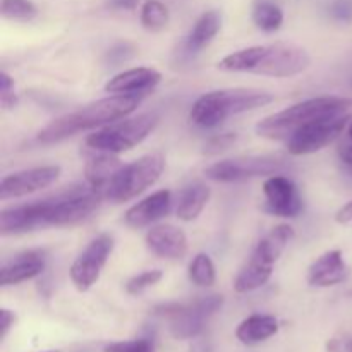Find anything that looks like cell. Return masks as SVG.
<instances>
[{"label": "cell", "mask_w": 352, "mask_h": 352, "mask_svg": "<svg viewBox=\"0 0 352 352\" xmlns=\"http://www.w3.org/2000/svg\"><path fill=\"white\" fill-rule=\"evenodd\" d=\"M143 95H112L107 98L93 102L76 112L58 117L45 129L38 133L36 140L41 144L58 143L69 136L81 133V131L95 129V127L113 124L134 112L140 107Z\"/></svg>", "instance_id": "obj_3"}, {"label": "cell", "mask_w": 352, "mask_h": 352, "mask_svg": "<svg viewBox=\"0 0 352 352\" xmlns=\"http://www.w3.org/2000/svg\"><path fill=\"white\" fill-rule=\"evenodd\" d=\"M162 277H164V274H162L160 270L143 272V274L136 275V277H133L129 282H127L126 291L129 292V294L138 296V294H141L143 291H146L148 287H151V285L157 284V282H160Z\"/></svg>", "instance_id": "obj_28"}, {"label": "cell", "mask_w": 352, "mask_h": 352, "mask_svg": "<svg viewBox=\"0 0 352 352\" xmlns=\"http://www.w3.org/2000/svg\"><path fill=\"white\" fill-rule=\"evenodd\" d=\"M336 220L339 223H342V226H352V201L344 205L342 208L337 212Z\"/></svg>", "instance_id": "obj_35"}, {"label": "cell", "mask_w": 352, "mask_h": 352, "mask_svg": "<svg viewBox=\"0 0 352 352\" xmlns=\"http://www.w3.org/2000/svg\"><path fill=\"white\" fill-rule=\"evenodd\" d=\"M253 21L261 31L274 33V31L280 30L282 23H284V12L275 3L260 2L253 9Z\"/></svg>", "instance_id": "obj_24"}, {"label": "cell", "mask_w": 352, "mask_h": 352, "mask_svg": "<svg viewBox=\"0 0 352 352\" xmlns=\"http://www.w3.org/2000/svg\"><path fill=\"white\" fill-rule=\"evenodd\" d=\"M349 277V267L339 250L323 253L308 270V284L313 287H332Z\"/></svg>", "instance_id": "obj_19"}, {"label": "cell", "mask_w": 352, "mask_h": 352, "mask_svg": "<svg viewBox=\"0 0 352 352\" xmlns=\"http://www.w3.org/2000/svg\"><path fill=\"white\" fill-rule=\"evenodd\" d=\"M189 278H191L192 284L199 285V287H210V285L215 284V265L208 254H196V258L189 265Z\"/></svg>", "instance_id": "obj_25"}, {"label": "cell", "mask_w": 352, "mask_h": 352, "mask_svg": "<svg viewBox=\"0 0 352 352\" xmlns=\"http://www.w3.org/2000/svg\"><path fill=\"white\" fill-rule=\"evenodd\" d=\"M0 12H2V17L9 21L28 23L36 17L38 9L31 0H2Z\"/></svg>", "instance_id": "obj_27"}, {"label": "cell", "mask_w": 352, "mask_h": 352, "mask_svg": "<svg viewBox=\"0 0 352 352\" xmlns=\"http://www.w3.org/2000/svg\"><path fill=\"white\" fill-rule=\"evenodd\" d=\"M236 140H237V136L232 133L219 134V136L212 138V140L205 144V153L206 155L220 153V151H223V150H227V148L232 146V144L236 143Z\"/></svg>", "instance_id": "obj_31"}, {"label": "cell", "mask_w": 352, "mask_h": 352, "mask_svg": "<svg viewBox=\"0 0 352 352\" xmlns=\"http://www.w3.org/2000/svg\"><path fill=\"white\" fill-rule=\"evenodd\" d=\"M162 74L151 67H136L113 76L105 85V91L113 95H146L158 82Z\"/></svg>", "instance_id": "obj_16"}, {"label": "cell", "mask_w": 352, "mask_h": 352, "mask_svg": "<svg viewBox=\"0 0 352 352\" xmlns=\"http://www.w3.org/2000/svg\"><path fill=\"white\" fill-rule=\"evenodd\" d=\"M157 113H141L133 119L120 120L117 124L103 127L96 133L86 138V144L93 150L103 151V153H122L143 143L157 127Z\"/></svg>", "instance_id": "obj_8"}, {"label": "cell", "mask_w": 352, "mask_h": 352, "mask_svg": "<svg viewBox=\"0 0 352 352\" xmlns=\"http://www.w3.org/2000/svg\"><path fill=\"white\" fill-rule=\"evenodd\" d=\"M210 199V188L203 182H191L186 186L179 195L177 203V217L184 222H191V220L198 219L199 213L206 206Z\"/></svg>", "instance_id": "obj_22"}, {"label": "cell", "mask_w": 352, "mask_h": 352, "mask_svg": "<svg viewBox=\"0 0 352 352\" xmlns=\"http://www.w3.org/2000/svg\"><path fill=\"white\" fill-rule=\"evenodd\" d=\"M45 265H47V256L43 251H24L0 268V284L7 287L38 277L45 270Z\"/></svg>", "instance_id": "obj_18"}, {"label": "cell", "mask_w": 352, "mask_h": 352, "mask_svg": "<svg viewBox=\"0 0 352 352\" xmlns=\"http://www.w3.org/2000/svg\"><path fill=\"white\" fill-rule=\"evenodd\" d=\"M120 168H122V162L119 158L113 157L112 153H103L88 162L85 170L86 181L93 188L100 189V191H105L109 182L116 177V174Z\"/></svg>", "instance_id": "obj_23"}, {"label": "cell", "mask_w": 352, "mask_h": 352, "mask_svg": "<svg viewBox=\"0 0 352 352\" xmlns=\"http://www.w3.org/2000/svg\"><path fill=\"white\" fill-rule=\"evenodd\" d=\"M330 14L336 21L351 23L352 21V0H336L330 6Z\"/></svg>", "instance_id": "obj_32"}, {"label": "cell", "mask_w": 352, "mask_h": 352, "mask_svg": "<svg viewBox=\"0 0 352 352\" xmlns=\"http://www.w3.org/2000/svg\"><path fill=\"white\" fill-rule=\"evenodd\" d=\"M287 167V158L280 153L243 155L210 165L205 175L215 182H239L251 177L275 175Z\"/></svg>", "instance_id": "obj_9"}, {"label": "cell", "mask_w": 352, "mask_h": 352, "mask_svg": "<svg viewBox=\"0 0 352 352\" xmlns=\"http://www.w3.org/2000/svg\"><path fill=\"white\" fill-rule=\"evenodd\" d=\"M172 208V192L168 189L153 192L151 196L144 198L138 205L131 206L124 215V220L133 229H143V227L151 226L157 220L164 219L168 215Z\"/></svg>", "instance_id": "obj_15"}, {"label": "cell", "mask_w": 352, "mask_h": 352, "mask_svg": "<svg viewBox=\"0 0 352 352\" xmlns=\"http://www.w3.org/2000/svg\"><path fill=\"white\" fill-rule=\"evenodd\" d=\"M351 119L352 117L349 113H342V116L318 119L301 127L287 140V151L294 157H301V155L316 153V151L323 150L344 133V129L349 126Z\"/></svg>", "instance_id": "obj_11"}, {"label": "cell", "mask_w": 352, "mask_h": 352, "mask_svg": "<svg viewBox=\"0 0 352 352\" xmlns=\"http://www.w3.org/2000/svg\"><path fill=\"white\" fill-rule=\"evenodd\" d=\"M14 322H16V315L12 311H9V309H2L0 311V339H6L10 327L14 325Z\"/></svg>", "instance_id": "obj_34"}, {"label": "cell", "mask_w": 352, "mask_h": 352, "mask_svg": "<svg viewBox=\"0 0 352 352\" xmlns=\"http://www.w3.org/2000/svg\"><path fill=\"white\" fill-rule=\"evenodd\" d=\"M47 352H60V351H47Z\"/></svg>", "instance_id": "obj_40"}, {"label": "cell", "mask_w": 352, "mask_h": 352, "mask_svg": "<svg viewBox=\"0 0 352 352\" xmlns=\"http://www.w3.org/2000/svg\"><path fill=\"white\" fill-rule=\"evenodd\" d=\"M347 138H349V140H352V119H351L349 126H347Z\"/></svg>", "instance_id": "obj_39"}, {"label": "cell", "mask_w": 352, "mask_h": 352, "mask_svg": "<svg viewBox=\"0 0 352 352\" xmlns=\"http://www.w3.org/2000/svg\"><path fill=\"white\" fill-rule=\"evenodd\" d=\"M141 24L148 31H162L168 24V9L158 0H146L141 7Z\"/></svg>", "instance_id": "obj_26"}, {"label": "cell", "mask_w": 352, "mask_h": 352, "mask_svg": "<svg viewBox=\"0 0 352 352\" xmlns=\"http://www.w3.org/2000/svg\"><path fill=\"white\" fill-rule=\"evenodd\" d=\"M327 351L329 352H347L346 342L340 339H332L329 344H327Z\"/></svg>", "instance_id": "obj_38"}, {"label": "cell", "mask_w": 352, "mask_h": 352, "mask_svg": "<svg viewBox=\"0 0 352 352\" xmlns=\"http://www.w3.org/2000/svg\"><path fill=\"white\" fill-rule=\"evenodd\" d=\"M105 352H155L153 340L136 339L126 342H113L105 347Z\"/></svg>", "instance_id": "obj_29"}, {"label": "cell", "mask_w": 352, "mask_h": 352, "mask_svg": "<svg viewBox=\"0 0 352 352\" xmlns=\"http://www.w3.org/2000/svg\"><path fill=\"white\" fill-rule=\"evenodd\" d=\"M146 246L157 256L181 260L188 253V237L175 226H157L148 230Z\"/></svg>", "instance_id": "obj_17"}, {"label": "cell", "mask_w": 352, "mask_h": 352, "mask_svg": "<svg viewBox=\"0 0 352 352\" xmlns=\"http://www.w3.org/2000/svg\"><path fill=\"white\" fill-rule=\"evenodd\" d=\"M274 102V95L253 88H230L210 91L199 96L192 105L189 119L203 129L220 126L232 116L256 110Z\"/></svg>", "instance_id": "obj_5"}, {"label": "cell", "mask_w": 352, "mask_h": 352, "mask_svg": "<svg viewBox=\"0 0 352 352\" xmlns=\"http://www.w3.org/2000/svg\"><path fill=\"white\" fill-rule=\"evenodd\" d=\"M103 191L93 186L76 184L55 192L50 198L2 210L0 229L6 236L23 234L40 227L74 226L100 206Z\"/></svg>", "instance_id": "obj_1"}, {"label": "cell", "mask_w": 352, "mask_h": 352, "mask_svg": "<svg viewBox=\"0 0 352 352\" xmlns=\"http://www.w3.org/2000/svg\"><path fill=\"white\" fill-rule=\"evenodd\" d=\"M292 237H294V229L291 226L282 223L272 229V232L258 243V246L254 248L251 256L237 274L234 280L236 292L244 294V292L256 291L261 285L267 284L274 272V265L277 263Z\"/></svg>", "instance_id": "obj_6"}, {"label": "cell", "mask_w": 352, "mask_h": 352, "mask_svg": "<svg viewBox=\"0 0 352 352\" xmlns=\"http://www.w3.org/2000/svg\"><path fill=\"white\" fill-rule=\"evenodd\" d=\"M311 57L302 47L294 43L256 45L227 55L217 64L220 71L248 72L270 78H292L309 67Z\"/></svg>", "instance_id": "obj_2"}, {"label": "cell", "mask_w": 352, "mask_h": 352, "mask_svg": "<svg viewBox=\"0 0 352 352\" xmlns=\"http://www.w3.org/2000/svg\"><path fill=\"white\" fill-rule=\"evenodd\" d=\"M17 103V96L14 93V79L7 72L0 74V105L3 110L14 109Z\"/></svg>", "instance_id": "obj_30"}, {"label": "cell", "mask_w": 352, "mask_h": 352, "mask_svg": "<svg viewBox=\"0 0 352 352\" xmlns=\"http://www.w3.org/2000/svg\"><path fill=\"white\" fill-rule=\"evenodd\" d=\"M351 107V98L318 96V98L296 103V105L289 107V109L282 110V112L267 117V119H263L256 126V133L258 136L267 138V140H289L301 127L308 126V124L315 122V120L349 113Z\"/></svg>", "instance_id": "obj_4"}, {"label": "cell", "mask_w": 352, "mask_h": 352, "mask_svg": "<svg viewBox=\"0 0 352 352\" xmlns=\"http://www.w3.org/2000/svg\"><path fill=\"white\" fill-rule=\"evenodd\" d=\"M267 210L277 217L292 219L302 210V198L291 179L284 175H270L263 184Z\"/></svg>", "instance_id": "obj_14"}, {"label": "cell", "mask_w": 352, "mask_h": 352, "mask_svg": "<svg viewBox=\"0 0 352 352\" xmlns=\"http://www.w3.org/2000/svg\"><path fill=\"white\" fill-rule=\"evenodd\" d=\"M138 2H140V0H110L109 6L112 7V9L131 10L138 6Z\"/></svg>", "instance_id": "obj_37"}, {"label": "cell", "mask_w": 352, "mask_h": 352, "mask_svg": "<svg viewBox=\"0 0 352 352\" xmlns=\"http://www.w3.org/2000/svg\"><path fill=\"white\" fill-rule=\"evenodd\" d=\"M134 55V47L129 43H119L117 47H113L109 52V60L120 64V62H126L127 58H131Z\"/></svg>", "instance_id": "obj_33"}, {"label": "cell", "mask_w": 352, "mask_h": 352, "mask_svg": "<svg viewBox=\"0 0 352 352\" xmlns=\"http://www.w3.org/2000/svg\"><path fill=\"white\" fill-rule=\"evenodd\" d=\"M164 168L165 157L162 153L144 155L136 162L122 165L103 191L105 198L113 203H126L136 198L160 179Z\"/></svg>", "instance_id": "obj_7"}, {"label": "cell", "mask_w": 352, "mask_h": 352, "mask_svg": "<svg viewBox=\"0 0 352 352\" xmlns=\"http://www.w3.org/2000/svg\"><path fill=\"white\" fill-rule=\"evenodd\" d=\"M60 170L62 168L58 165H47V167H34L6 175L0 184V198L6 201V199L21 198L41 191L57 181Z\"/></svg>", "instance_id": "obj_13"}, {"label": "cell", "mask_w": 352, "mask_h": 352, "mask_svg": "<svg viewBox=\"0 0 352 352\" xmlns=\"http://www.w3.org/2000/svg\"><path fill=\"white\" fill-rule=\"evenodd\" d=\"M339 157L344 164L352 167V140H349V138L339 146Z\"/></svg>", "instance_id": "obj_36"}, {"label": "cell", "mask_w": 352, "mask_h": 352, "mask_svg": "<svg viewBox=\"0 0 352 352\" xmlns=\"http://www.w3.org/2000/svg\"><path fill=\"white\" fill-rule=\"evenodd\" d=\"M113 251V237L109 234L95 237L71 267V280L81 292L88 291L100 278L103 267Z\"/></svg>", "instance_id": "obj_12"}, {"label": "cell", "mask_w": 352, "mask_h": 352, "mask_svg": "<svg viewBox=\"0 0 352 352\" xmlns=\"http://www.w3.org/2000/svg\"><path fill=\"white\" fill-rule=\"evenodd\" d=\"M223 305L222 296H208L192 305H167L157 308V315L170 320V333L175 339H192L205 329L210 316L215 315Z\"/></svg>", "instance_id": "obj_10"}, {"label": "cell", "mask_w": 352, "mask_h": 352, "mask_svg": "<svg viewBox=\"0 0 352 352\" xmlns=\"http://www.w3.org/2000/svg\"><path fill=\"white\" fill-rule=\"evenodd\" d=\"M220 28H222V16L217 10H208V12L203 14L192 26L191 33L188 34V40H186L188 52L198 54L199 50L208 47L213 38L219 34Z\"/></svg>", "instance_id": "obj_21"}, {"label": "cell", "mask_w": 352, "mask_h": 352, "mask_svg": "<svg viewBox=\"0 0 352 352\" xmlns=\"http://www.w3.org/2000/svg\"><path fill=\"white\" fill-rule=\"evenodd\" d=\"M278 332V322L270 315H251L237 327L236 336L246 346H254Z\"/></svg>", "instance_id": "obj_20"}]
</instances>
